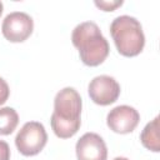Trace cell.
<instances>
[{
  "label": "cell",
  "instance_id": "obj_1",
  "mask_svg": "<svg viewBox=\"0 0 160 160\" xmlns=\"http://www.w3.org/2000/svg\"><path fill=\"white\" fill-rule=\"evenodd\" d=\"M81 96L74 88H64L55 95L50 124L58 138L69 139L79 131L81 125Z\"/></svg>",
  "mask_w": 160,
  "mask_h": 160
},
{
  "label": "cell",
  "instance_id": "obj_2",
  "mask_svg": "<svg viewBox=\"0 0 160 160\" xmlns=\"http://www.w3.org/2000/svg\"><path fill=\"white\" fill-rule=\"evenodd\" d=\"M71 41L79 50L81 61L88 66L102 64L110 51L108 40L92 21H84L76 25L71 34Z\"/></svg>",
  "mask_w": 160,
  "mask_h": 160
},
{
  "label": "cell",
  "instance_id": "obj_3",
  "mask_svg": "<svg viewBox=\"0 0 160 160\" xmlns=\"http://www.w3.org/2000/svg\"><path fill=\"white\" fill-rule=\"evenodd\" d=\"M110 34L119 54L122 56H136L145 46L142 26L132 16L120 15L115 18L110 25Z\"/></svg>",
  "mask_w": 160,
  "mask_h": 160
},
{
  "label": "cell",
  "instance_id": "obj_4",
  "mask_svg": "<svg viewBox=\"0 0 160 160\" xmlns=\"http://www.w3.org/2000/svg\"><path fill=\"white\" fill-rule=\"evenodd\" d=\"M48 142V134L39 121H28L22 125L15 138V145L24 156L38 155Z\"/></svg>",
  "mask_w": 160,
  "mask_h": 160
},
{
  "label": "cell",
  "instance_id": "obj_5",
  "mask_svg": "<svg viewBox=\"0 0 160 160\" xmlns=\"http://www.w3.org/2000/svg\"><path fill=\"white\" fill-rule=\"evenodd\" d=\"M34 30L32 18L22 11H14L5 16L1 24V32L10 42L25 41Z\"/></svg>",
  "mask_w": 160,
  "mask_h": 160
},
{
  "label": "cell",
  "instance_id": "obj_6",
  "mask_svg": "<svg viewBox=\"0 0 160 160\" xmlns=\"http://www.w3.org/2000/svg\"><path fill=\"white\" fill-rule=\"evenodd\" d=\"M88 92L95 104L106 106L118 100L120 95V85L112 76L99 75L89 82Z\"/></svg>",
  "mask_w": 160,
  "mask_h": 160
},
{
  "label": "cell",
  "instance_id": "obj_7",
  "mask_svg": "<svg viewBox=\"0 0 160 160\" xmlns=\"http://www.w3.org/2000/svg\"><path fill=\"white\" fill-rule=\"evenodd\" d=\"M140 121V114L129 105H119L111 109L106 116V124L116 134H129Z\"/></svg>",
  "mask_w": 160,
  "mask_h": 160
},
{
  "label": "cell",
  "instance_id": "obj_8",
  "mask_svg": "<svg viewBox=\"0 0 160 160\" xmlns=\"http://www.w3.org/2000/svg\"><path fill=\"white\" fill-rule=\"evenodd\" d=\"M78 160H106L108 148L96 132H85L75 145Z\"/></svg>",
  "mask_w": 160,
  "mask_h": 160
},
{
  "label": "cell",
  "instance_id": "obj_9",
  "mask_svg": "<svg viewBox=\"0 0 160 160\" xmlns=\"http://www.w3.org/2000/svg\"><path fill=\"white\" fill-rule=\"evenodd\" d=\"M140 141L150 151H160V140H159V116L148 122L140 134Z\"/></svg>",
  "mask_w": 160,
  "mask_h": 160
},
{
  "label": "cell",
  "instance_id": "obj_10",
  "mask_svg": "<svg viewBox=\"0 0 160 160\" xmlns=\"http://www.w3.org/2000/svg\"><path fill=\"white\" fill-rule=\"evenodd\" d=\"M19 124V115L10 106L0 108V135H10Z\"/></svg>",
  "mask_w": 160,
  "mask_h": 160
},
{
  "label": "cell",
  "instance_id": "obj_11",
  "mask_svg": "<svg viewBox=\"0 0 160 160\" xmlns=\"http://www.w3.org/2000/svg\"><path fill=\"white\" fill-rule=\"evenodd\" d=\"M95 5L101 9L102 11H114L116 8L121 6L122 5V0H110V1H106V0H96L95 1Z\"/></svg>",
  "mask_w": 160,
  "mask_h": 160
},
{
  "label": "cell",
  "instance_id": "obj_12",
  "mask_svg": "<svg viewBox=\"0 0 160 160\" xmlns=\"http://www.w3.org/2000/svg\"><path fill=\"white\" fill-rule=\"evenodd\" d=\"M9 95H10V89H9L8 82L2 78H0V105L8 101Z\"/></svg>",
  "mask_w": 160,
  "mask_h": 160
},
{
  "label": "cell",
  "instance_id": "obj_13",
  "mask_svg": "<svg viewBox=\"0 0 160 160\" xmlns=\"http://www.w3.org/2000/svg\"><path fill=\"white\" fill-rule=\"evenodd\" d=\"M0 160H10V148L4 140H0Z\"/></svg>",
  "mask_w": 160,
  "mask_h": 160
},
{
  "label": "cell",
  "instance_id": "obj_14",
  "mask_svg": "<svg viewBox=\"0 0 160 160\" xmlns=\"http://www.w3.org/2000/svg\"><path fill=\"white\" fill-rule=\"evenodd\" d=\"M112 160H130V159H128V158H125V156H116V158H114Z\"/></svg>",
  "mask_w": 160,
  "mask_h": 160
},
{
  "label": "cell",
  "instance_id": "obj_15",
  "mask_svg": "<svg viewBox=\"0 0 160 160\" xmlns=\"http://www.w3.org/2000/svg\"><path fill=\"white\" fill-rule=\"evenodd\" d=\"M2 10H4V5H2V2L0 1V16H1V14H2Z\"/></svg>",
  "mask_w": 160,
  "mask_h": 160
}]
</instances>
